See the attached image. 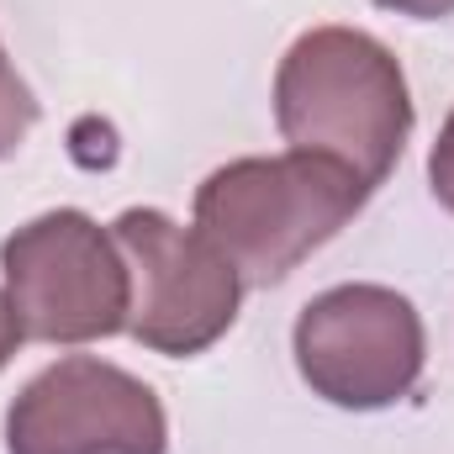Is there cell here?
Segmentation results:
<instances>
[{
	"mask_svg": "<svg viewBox=\"0 0 454 454\" xmlns=\"http://www.w3.org/2000/svg\"><path fill=\"white\" fill-rule=\"evenodd\" d=\"M380 11H396V16H412V21H439L454 16V0H375Z\"/></svg>",
	"mask_w": 454,
	"mask_h": 454,
	"instance_id": "9c48e42d",
	"label": "cell"
},
{
	"mask_svg": "<svg viewBox=\"0 0 454 454\" xmlns=\"http://www.w3.org/2000/svg\"><path fill=\"white\" fill-rule=\"evenodd\" d=\"M21 339H27V333H21V317L11 312V301H5V291H0V370H5L11 359H16Z\"/></svg>",
	"mask_w": 454,
	"mask_h": 454,
	"instance_id": "30bf717a",
	"label": "cell"
},
{
	"mask_svg": "<svg viewBox=\"0 0 454 454\" xmlns=\"http://www.w3.org/2000/svg\"><path fill=\"white\" fill-rule=\"evenodd\" d=\"M5 301L37 343H96L132 323V270L106 227L80 207L43 212L0 243Z\"/></svg>",
	"mask_w": 454,
	"mask_h": 454,
	"instance_id": "3957f363",
	"label": "cell"
},
{
	"mask_svg": "<svg viewBox=\"0 0 454 454\" xmlns=\"http://www.w3.org/2000/svg\"><path fill=\"white\" fill-rule=\"evenodd\" d=\"M37 116H43V106H37L32 85L16 74V64L5 59V43H0V159L21 153V143L37 127Z\"/></svg>",
	"mask_w": 454,
	"mask_h": 454,
	"instance_id": "52a82bcc",
	"label": "cell"
},
{
	"mask_svg": "<svg viewBox=\"0 0 454 454\" xmlns=\"http://www.w3.org/2000/svg\"><path fill=\"white\" fill-rule=\"evenodd\" d=\"M169 418L148 380L69 354L32 375L5 412V454H164Z\"/></svg>",
	"mask_w": 454,
	"mask_h": 454,
	"instance_id": "8992f818",
	"label": "cell"
},
{
	"mask_svg": "<svg viewBox=\"0 0 454 454\" xmlns=\"http://www.w3.org/2000/svg\"><path fill=\"white\" fill-rule=\"evenodd\" d=\"M112 238L137 280L127 333L143 348L164 359H191L238 323L243 280L196 227H180L159 207H127L112 223Z\"/></svg>",
	"mask_w": 454,
	"mask_h": 454,
	"instance_id": "5b68a950",
	"label": "cell"
},
{
	"mask_svg": "<svg viewBox=\"0 0 454 454\" xmlns=\"http://www.w3.org/2000/svg\"><path fill=\"white\" fill-rule=\"evenodd\" d=\"M275 127L291 153L333 159L375 191L412 137V90L380 37L312 27L275 69Z\"/></svg>",
	"mask_w": 454,
	"mask_h": 454,
	"instance_id": "6da1fadb",
	"label": "cell"
},
{
	"mask_svg": "<svg viewBox=\"0 0 454 454\" xmlns=\"http://www.w3.org/2000/svg\"><path fill=\"white\" fill-rule=\"evenodd\" d=\"M375 191L317 153L232 159L196 191V232L238 270L243 286H280L301 259L354 223Z\"/></svg>",
	"mask_w": 454,
	"mask_h": 454,
	"instance_id": "7a4b0ae2",
	"label": "cell"
},
{
	"mask_svg": "<svg viewBox=\"0 0 454 454\" xmlns=\"http://www.w3.org/2000/svg\"><path fill=\"white\" fill-rule=\"evenodd\" d=\"M291 354L312 396L343 412H380L412 396L428 364V333L402 291L354 280L301 307Z\"/></svg>",
	"mask_w": 454,
	"mask_h": 454,
	"instance_id": "277c9868",
	"label": "cell"
},
{
	"mask_svg": "<svg viewBox=\"0 0 454 454\" xmlns=\"http://www.w3.org/2000/svg\"><path fill=\"white\" fill-rule=\"evenodd\" d=\"M428 185H434L439 207L454 212V112H450V121L439 127L434 148H428Z\"/></svg>",
	"mask_w": 454,
	"mask_h": 454,
	"instance_id": "ba28073f",
	"label": "cell"
}]
</instances>
